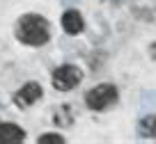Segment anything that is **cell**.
<instances>
[{
  "mask_svg": "<svg viewBox=\"0 0 156 144\" xmlns=\"http://www.w3.org/2000/svg\"><path fill=\"white\" fill-rule=\"evenodd\" d=\"M117 96H119V91H117L115 85H110V82H101V85L92 87V89L85 94V105H87L90 110L99 112V110L110 108L112 103L117 101Z\"/></svg>",
  "mask_w": 156,
  "mask_h": 144,
  "instance_id": "7a4b0ae2",
  "label": "cell"
},
{
  "mask_svg": "<svg viewBox=\"0 0 156 144\" xmlns=\"http://www.w3.org/2000/svg\"><path fill=\"white\" fill-rule=\"evenodd\" d=\"M149 57H151V60H156V41L149 46Z\"/></svg>",
  "mask_w": 156,
  "mask_h": 144,
  "instance_id": "30bf717a",
  "label": "cell"
},
{
  "mask_svg": "<svg viewBox=\"0 0 156 144\" xmlns=\"http://www.w3.org/2000/svg\"><path fill=\"white\" fill-rule=\"evenodd\" d=\"M62 28H64V32H67V34H80V32H83V28H85L83 16L78 14L76 9L64 12V16H62Z\"/></svg>",
  "mask_w": 156,
  "mask_h": 144,
  "instance_id": "8992f818",
  "label": "cell"
},
{
  "mask_svg": "<svg viewBox=\"0 0 156 144\" xmlns=\"http://www.w3.org/2000/svg\"><path fill=\"white\" fill-rule=\"evenodd\" d=\"M71 115H73L71 108H69V105H62L58 112H55L53 121H55L58 126H71V124H73V117H71Z\"/></svg>",
  "mask_w": 156,
  "mask_h": 144,
  "instance_id": "ba28073f",
  "label": "cell"
},
{
  "mask_svg": "<svg viewBox=\"0 0 156 144\" xmlns=\"http://www.w3.org/2000/svg\"><path fill=\"white\" fill-rule=\"evenodd\" d=\"M64 137L62 135H55V133H46L41 137H37V144H62Z\"/></svg>",
  "mask_w": 156,
  "mask_h": 144,
  "instance_id": "9c48e42d",
  "label": "cell"
},
{
  "mask_svg": "<svg viewBox=\"0 0 156 144\" xmlns=\"http://www.w3.org/2000/svg\"><path fill=\"white\" fill-rule=\"evenodd\" d=\"M138 133L145 139H156V115H147L138 124Z\"/></svg>",
  "mask_w": 156,
  "mask_h": 144,
  "instance_id": "52a82bcc",
  "label": "cell"
},
{
  "mask_svg": "<svg viewBox=\"0 0 156 144\" xmlns=\"http://www.w3.org/2000/svg\"><path fill=\"white\" fill-rule=\"evenodd\" d=\"M51 37L48 21L39 14H25L16 23V39L25 46H44Z\"/></svg>",
  "mask_w": 156,
  "mask_h": 144,
  "instance_id": "6da1fadb",
  "label": "cell"
},
{
  "mask_svg": "<svg viewBox=\"0 0 156 144\" xmlns=\"http://www.w3.org/2000/svg\"><path fill=\"white\" fill-rule=\"evenodd\" d=\"M83 80V71L73 64H62L53 71V87L60 91H69Z\"/></svg>",
  "mask_w": 156,
  "mask_h": 144,
  "instance_id": "3957f363",
  "label": "cell"
},
{
  "mask_svg": "<svg viewBox=\"0 0 156 144\" xmlns=\"http://www.w3.org/2000/svg\"><path fill=\"white\" fill-rule=\"evenodd\" d=\"M41 96H44L41 85H39V82H28V85H23V87L14 94V103H16L19 108H30V105H34Z\"/></svg>",
  "mask_w": 156,
  "mask_h": 144,
  "instance_id": "277c9868",
  "label": "cell"
},
{
  "mask_svg": "<svg viewBox=\"0 0 156 144\" xmlns=\"http://www.w3.org/2000/svg\"><path fill=\"white\" fill-rule=\"evenodd\" d=\"M0 142H5V144L25 142V130L16 124H2L0 126Z\"/></svg>",
  "mask_w": 156,
  "mask_h": 144,
  "instance_id": "5b68a950",
  "label": "cell"
}]
</instances>
